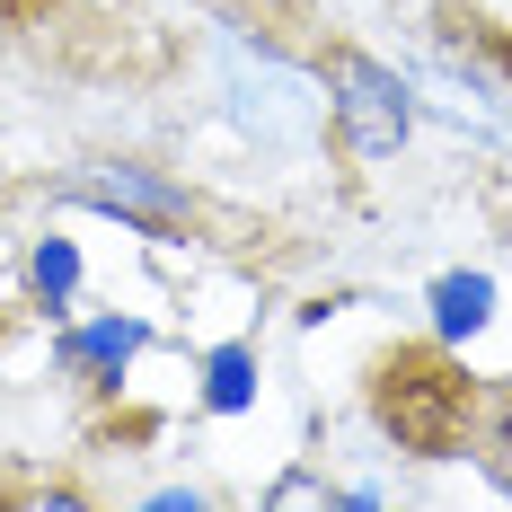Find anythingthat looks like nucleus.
Wrapping results in <instances>:
<instances>
[{"label":"nucleus","mask_w":512,"mask_h":512,"mask_svg":"<svg viewBox=\"0 0 512 512\" xmlns=\"http://www.w3.org/2000/svg\"><path fill=\"white\" fill-rule=\"evenodd\" d=\"M318 89L336 106V133L354 142V159H398L407 151V124H415V98L371 62V53H336L318 71Z\"/></svg>","instance_id":"nucleus-1"},{"label":"nucleus","mask_w":512,"mask_h":512,"mask_svg":"<svg viewBox=\"0 0 512 512\" xmlns=\"http://www.w3.org/2000/svg\"><path fill=\"white\" fill-rule=\"evenodd\" d=\"M62 195L115 212V221H133V230H177V221H186V195H177L168 177H142V168H89V177H71Z\"/></svg>","instance_id":"nucleus-2"},{"label":"nucleus","mask_w":512,"mask_h":512,"mask_svg":"<svg viewBox=\"0 0 512 512\" xmlns=\"http://www.w3.org/2000/svg\"><path fill=\"white\" fill-rule=\"evenodd\" d=\"M486 318H495V274H442V283H433V327H442L451 345L477 336Z\"/></svg>","instance_id":"nucleus-3"},{"label":"nucleus","mask_w":512,"mask_h":512,"mask_svg":"<svg viewBox=\"0 0 512 512\" xmlns=\"http://www.w3.org/2000/svg\"><path fill=\"white\" fill-rule=\"evenodd\" d=\"M142 345H151V327H142V318H89V327H71V345H62V354L89 362L98 380H115V362L142 354Z\"/></svg>","instance_id":"nucleus-4"},{"label":"nucleus","mask_w":512,"mask_h":512,"mask_svg":"<svg viewBox=\"0 0 512 512\" xmlns=\"http://www.w3.org/2000/svg\"><path fill=\"white\" fill-rule=\"evenodd\" d=\"M204 398H212L221 415H239V407L256 398V354H248V345H221V354L204 362Z\"/></svg>","instance_id":"nucleus-5"},{"label":"nucleus","mask_w":512,"mask_h":512,"mask_svg":"<svg viewBox=\"0 0 512 512\" xmlns=\"http://www.w3.org/2000/svg\"><path fill=\"white\" fill-rule=\"evenodd\" d=\"M27 283H36V301H45V309H62L71 292H80V248H71V239H45L36 265H27Z\"/></svg>","instance_id":"nucleus-6"},{"label":"nucleus","mask_w":512,"mask_h":512,"mask_svg":"<svg viewBox=\"0 0 512 512\" xmlns=\"http://www.w3.org/2000/svg\"><path fill=\"white\" fill-rule=\"evenodd\" d=\"M265 512H345V486H327V477L292 468V477H274V486H265Z\"/></svg>","instance_id":"nucleus-7"},{"label":"nucleus","mask_w":512,"mask_h":512,"mask_svg":"<svg viewBox=\"0 0 512 512\" xmlns=\"http://www.w3.org/2000/svg\"><path fill=\"white\" fill-rule=\"evenodd\" d=\"M504 442H512V398H504Z\"/></svg>","instance_id":"nucleus-8"}]
</instances>
